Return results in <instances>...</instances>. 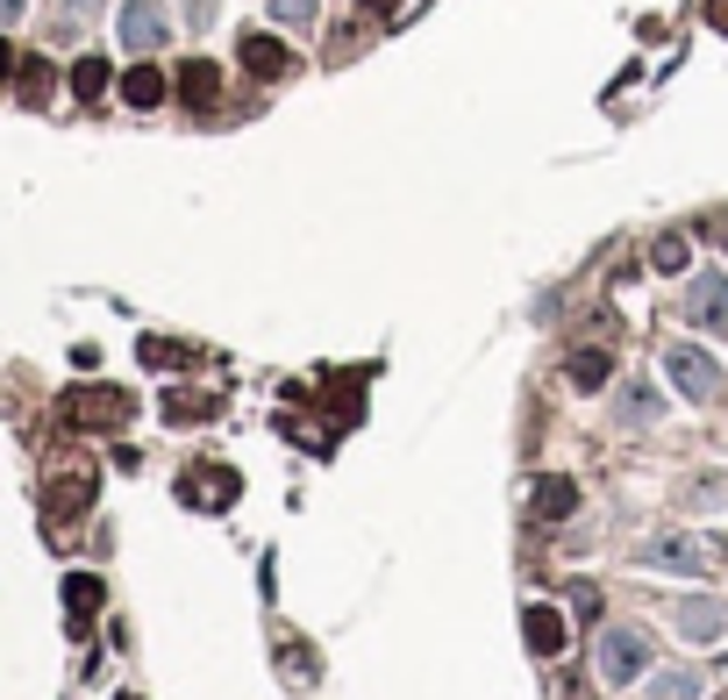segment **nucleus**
<instances>
[{
  "label": "nucleus",
  "instance_id": "11",
  "mask_svg": "<svg viewBox=\"0 0 728 700\" xmlns=\"http://www.w3.org/2000/svg\"><path fill=\"white\" fill-rule=\"evenodd\" d=\"M122 101H129V107H157V101H165V72H157V65H136L129 79H122Z\"/></svg>",
  "mask_w": 728,
  "mask_h": 700
},
{
  "label": "nucleus",
  "instance_id": "2",
  "mask_svg": "<svg viewBox=\"0 0 728 700\" xmlns=\"http://www.w3.org/2000/svg\"><path fill=\"white\" fill-rule=\"evenodd\" d=\"M664 379H672L686 400H714V393H721V365H714L700 343H672V351H664Z\"/></svg>",
  "mask_w": 728,
  "mask_h": 700
},
{
  "label": "nucleus",
  "instance_id": "21",
  "mask_svg": "<svg viewBox=\"0 0 728 700\" xmlns=\"http://www.w3.org/2000/svg\"><path fill=\"white\" fill-rule=\"evenodd\" d=\"M22 15V0H0V22H15Z\"/></svg>",
  "mask_w": 728,
  "mask_h": 700
},
{
  "label": "nucleus",
  "instance_id": "4",
  "mask_svg": "<svg viewBox=\"0 0 728 700\" xmlns=\"http://www.w3.org/2000/svg\"><path fill=\"white\" fill-rule=\"evenodd\" d=\"M672 629L693 636V644H714V636L728 629V608H721V600H707V594H693V600H678V608H672Z\"/></svg>",
  "mask_w": 728,
  "mask_h": 700
},
{
  "label": "nucleus",
  "instance_id": "1",
  "mask_svg": "<svg viewBox=\"0 0 728 700\" xmlns=\"http://www.w3.org/2000/svg\"><path fill=\"white\" fill-rule=\"evenodd\" d=\"M593 665H600V679H608V686H636L650 672V636L643 629H600Z\"/></svg>",
  "mask_w": 728,
  "mask_h": 700
},
{
  "label": "nucleus",
  "instance_id": "18",
  "mask_svg": "<svg viewBox=\"0 0 728 700\" xmlns=\"http://www.w3.org/2000/svg\"><path fill=\"white\" fill-rule=\"evenodd\" d=\"M271 15L286 22V29H307V22H315V0H271Z\"/></svg>",
  "mask_w": 728,
  "mask_h": 700
},
{
  "label": "nucleus",
  "instance_id": "22",
  "mask_svg": "<svg viewBox=\"0 0 728 700\" xmlns=\"http://www.w3.org/2000/svg\"><path fill=\"white\" fill-rule=\"evenodd\" d=\"M65 8H72V15H86V8H101V0H65Z\"/></svg>",
  "mask_w": 728,
  "mask_h": 700
},
{
  "label": "nucleus",
  "instance_id": "13",
  "mask_svg": "<svg viewBox=\"0 0 728 700\" xmlns=\"http://www.w3.org/2000/svg\"><path fill=\"white\" fill-rule=\"evenodd\" d=\"M215 86H221V72L207 65V58H193V65L179 72V93H187V101H215Z\"/></svg>",
  "mask_w": 728,
  "mask_h": 700
},
{
  "label": "nucleus",
  "instance_id": "23",
  "mask_svg": "<svg viewBox=\"0 0 728 700\" xmlns=\"http://www.w3.org/2000/svg\"><path fill=\"white\" fill-rule=\"evenodd\" d=\"M8 65H15V51H8V43H0V72H8Z\"/></svg>",
  "mask_w": 728,
  "mask_h": 700
},
{
  "label": "nucleus",
  "instance_id": "6",
  "mask_svg": "<svg viewBox=\"0 0 728 700\" xmlns=\"http://www.w3.org/2000/svg\"><path fill=\"white\" fill-rule=\"evenodd\" d=\"M643 564H657V572H707L714 550L693 544V536H657V544L643 550Z\"/></svg>",
  "mask_w": 728,
  "mask_h": 700
},
{
  "label": "nucleus",
  "instance_id": "10",
  "mask_svg": "<svg viewBox=\"0 0 728 700\" xmlns=\"http://www.w3.org/2000/svg\"><path fill=\"white\" fill-rule=\"evenodd\" d=\"M664 415V393L657 386H622V422L628 429H650Z\"/></svg>",
  "mask_w": 728,
  "mask_h": 700
},
{
  "label": "nucleus",
  "instance_id": "17",
  "mask_svg": "<svg viewBox=\"0 0 728 700\" xmlns=\"http://www.w3.org/2000/svg\"><path fill=\"white\" fill-rule=\"evenodd\" d=\"M657 272H686V265H693V251H686V237H657Z\"/></svg>",
  "mask_w": 728,
  "mask_h": 700
},
{
  "label": "nucleus",
  "instance_id": "14",
  "mask_svg": "<svg viewBox=\"0 0 728 700\" xmlns=\"http://www.w3.org/2000/svg\"><path fill=\"white\" fill-rule=\"evenodd\" d=\"M650 700H700V672H657Z\"/></svg>",
  "mask_w": 728,
  "mask_h": 700
},
{
  "label": "nucleus",
  "instance_id": "9",
  "mask_svg": "<svg viewBox=\"0 0 728 700\" xmlns=\"http://www.w3.org/2000/svg\"><path fill=\"white\" fill-rule=\"evenodd\" d=\"M522 629H528V650H536V658H558L564 650V615L558 608H528Z\"/></svg>",
  "mask_w": 728,
  "mask_h": 700
},
{
  "label": "nucleus",
  "instance_id": "19",
  "mask_svg": "<svg viewBox=\"0 0 728 700\" xmlns=\"http://www.w3.org/2000/svg\"><path fill=\"white\" fill-rule=\"evenodd\" d=\"M65 600H72V608H101V580H72Z\"/></svg>",
  "mask_w": 728,
  "mask_h": 700
},
{
  "label": "nucleus",
  "instance_id": "20",
  "mask_svg": "<svg viewBox=\"0 0 728 700\" xmlns=\"http://www.w3.org/2000/svg\"><path fill=\"white\" fill-rule=\"evenodd\" d=\"M365 8H372V15H400V0H365Z\"/></svg>",
  "mask_w": 728,
  "mask_h": 700
},
{
  "label": "nucleus",
  "instance_id": "16",
  "mask_svg": "<svg viewBox=\"0 0 728 700\" xmlns=\"http://www.w3.org/2000/svg\"><path fill=\"white\" fill-rule=\"evenodd\" d=\"M608 372H614L608 351H572V379H578V386H600Z\"/></svg>",
  "mask_w": 728,
  "mask_h": 700
},
{
  "label": "nucleus",
  "instance_id": "8",
  "mask_svg": "<svg viewBox=\"0 0 728 700\" xmlns=\"http://www.w3.org/2000/svg\"><path fill=\"white\" fill-rule=\"evenodd\" d=\"M243 65H251L257 79H286V72H293V51L279 43V36H243Z\"/></svg>",
  "mask_w": 728,
  "mask_h": 700
},
{
  "label": "nucleus",
  "instance_id": "15",
  "mask_svg": "<svg viewBox=\"0 0 728 700\" xmlns=\"http://www.w3.org/2000/svg\"><path fill=\"white\" fill-rule=\"evenodd\" d=\"M72 93H79V101L107 93V65H101V58H79V65H72Z\"/></svg>",
  "mask_w": 728,
  "mask_h": 700
},
{
  "label": "nucleus",
  "instance_id": "5",
  "mask_svg": "<svg viewBox=\"0 0 728 700\" xmlns=\"http://www.w3.org/2000/svg\"><path fill=\"white\" fill-rule=\"evenodd\" d=\"M165 8H157V0H129V8H122V43H129V51H157V43H165Z\"/></svg>",
  "mask_w": 728,
  "mask_h": 700
},
{
  "label": "nucleus",
  "instance_id": "7",
  "mask_svg": "<svg viewBox=\"0 0 728 700\" xmlns=\"http://www.w3.org/2000/svg\"><path fill=\"white\" fill-rule=\"evenodd\" d=\"M65 415H72V422H122V415H129V400H122V393H107V386H79L65 400Z\"/></svg>",
  "mask_w": 728,
  "mask_h": 700
},
{
  "label": "nucleus",
  "instance_id": "12",
  "mask_svg": "<svg viewBox=\"0 0 728 700\" xmlns=\"http://www.w3.org/2000/svg\"><path fill=\"white\" fill-rule=\"evenodd\" d=\"M572 508H578L572 479H536V514H542V522H558V514H572Z\"/></svg>",
  "mask_w": 728,
  "mask_h": 700
},
{
  "label": "nucleus",
  "instance_id": "3",
  "mask_svg": "<svg viewBox=\"0 0 728 700\" xmlns=\"http://www.w3.org/2000/svg\"><path fill=\"white\" fill-rule=\"evenodd\" d=\"M686 322H700V329H721L728 336V279L721 272H693V287H686Z\"/></svg>",
  "mask_w": 728,
  "mask_h": 700
}]
</instances>
